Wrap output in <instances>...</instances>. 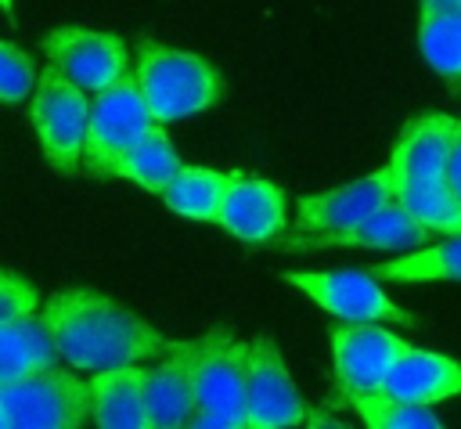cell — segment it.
Returning a JSON list of instances; mask_svg holds the SVG:
<instances>
[{
  "label": "cell",
  "instance_id": "cell-1",
  "mask_svg": "<svg viewBox=\"0 0 461 429\" xmlns=\"http://www.w3.org/2000/svg\"><path fill=\"white\" fill-rule=\"evenodd\" d=\"M43 324L58 357L76 371H104L162 357L173 339L151 328L140 314L94 288H61L43 303Z\"/></svg>",
  "mask_w": 461,
  "mask_h": 429
},
{
  "label": "cell",
  "instance_id": "cell-2",
  "mask_svg": "<svg viewBox=\"0 0 461 429\" xmlns=\"http://www.w3.org/2000/svg\"><path fill=\"white\" fill-rule=\"evenodd\" d=\"M133 76H137V87L158 123L191 119L198 112L212 108L223 94V79L209 58H202L194 50H176V47L148 40V36L137 40Z\"/></svg>",
  "mask_w": 461,
  "mask_h": 429
},
{
  "label": "cell",
  "instance_id": "cell-3",
  "mask_svg": "<svg viewBox=\"0 0 461 429\" xmlns=\"http://www.w3.org/2000/svg\"><path fill=\"white\" fill-rule=\"evenodd\" d=\"M249 342L230 328H209L194 339V418L191 425L245 429Z\"/></svg>",
  "mask_w": 461,
  "mask_h": 429
},
{
  "label": "cell",
  "instance_id": "cell-4",
  "mask_svg": "<svg viewBox=\"0 0 461 429\" xmlns=\"http://www.w3.org/2000/svg\"><path fill=\"white\" fill-rule=\"evenodd\" d=\"M90 422L86 379L54 368L0 382L4 429H79Z\"/></svg>",
  "mask_w": 461,
  "mask_h": 429
},
{
  "label": "cell",
  "instance_id": "cell-5",
  "mask_svg": "<svg viewBox=\"0 0 461 429\" xmlns=\"http://www.w3.org/2000/svg\"><path fill=\"white\" fill-rule=\"evenodd\" d=\"M29 119H32V130L40 137L43 159L58 173L83 169V144H86V119H90L86 90H79L54 65H47L36 76Z\"/></svg>",
  "mask_w": 461,
  "mask_h": 429
},
{
  "label": "cell",
  "instance_id": "cell-6",
  "mask_svg": "<svg viewBox=\"0 0 461 429\" xmlns=\"http://www.w3.org/2000/svg\"><path fill=\"white\" fill-rule=\"evenodd\" d=\"M158 119L151 115L137 76L126 72L122 79L108 83L104 90L94 94L90 101V119H86V144H83V166L94 177H104V166L126 151L140 133H148Z\"/></svg>",
  "mask_w": 461,
  "mask_h": 429
},
{
  "label": "cell",
  "instance_id": "cell-7",
  "mask_svg": "<svg viewBox=\"0 0 461 429\" xmlns=\"http://www.w3.org/2000/svg\"><path fill=\"white\" fill-rule=\"evenodd\" d=\"M310 422V404L288 375V364L270 335L249 339L245 375V429H285Z\"/></svg>",
  "mask_w": 461,
  "mask_h": 429
},
{
  "label": "cell",
  "instance_id": "cell-8",
  "mask_svg": "<svg viewBox=\"0 0 461 429\" xmlns=\"http://www.w3.org/2000/svg\"><path fill=\"white\" fill-rule=\"evenodd\" d=\"M285 281L339 321H396L407 328L418 324L411 310L396 306L378 288L371 270H288Z\"/></svg>",
  "mask_w": 461,
  "mask_h": 429
},
{
  "label": "cell",
  "instance_id": "cell-9",
  "mask_svg": "<svg viewBox=\"0 0 461 429\" xmlns=\"http://www.w3.org/2000/svg\"><path fill=\"white\" fill-rule=\"evenodd\" d=\"M43 54L65 79H72L86 94H97L108 83L122 79L133 65L130 47L115 32H101V29H86V25L50 29L43 36Z\"/></svg>",
  "mask_w": 461,
  "mask_h": 429
},
{
  "label": "cell",
  "instance_id": "cell-10",
  "mask_svg": "<svg viewBox=\"0 0 461 429\" xmlns=\"http://www.w3.org/2000/svg\"><path fill=\"white\" fill-rule=\"evenodd\" d=\"M331 339V364H335V386L339 393L357 389H382L385 371L393 361L411 346L396 332L382 328L378 321H346L328 328Z\"/></svg>",
  "mask_w": 461,
  "mask_h": 429
},
{
  "label": "cell",
  "instance_id": "cell-11",
  "mask_svg": "<svg viewBox=\"0 0 461 429\" xmlns=\"http://www.w3.org/2000/svg\"><path fill=\"white\" fill-rule=\"evenodd\" d=\"M393 198V169L389 162L367 177H357L342 187L306 195L295 205V231L299 234H321V231H346L360 224L367 213H375L382 202Z\"/></svg>",
  "mask_w": 461,
  "mask_h": 429
},
{
  "label": "cell",
  "instance_id": "cell-12",
  "mask_svg": "<svg viewBox=\"0 0 461 429\" xmlns=\"http://www.w3.org/2000/svg\"><path fill=\"white\" fill-rule=\"evenodd\" d=\"M220 227L245 245L277 242L285 234V191L267 177L238 169L223 195Z\"/></svg>",
  "mask_w": 461,
  "mask_h": 429
},
{
  "label": "cell",
  "instance_id": "cell-13",
  "mask_svg": "<svg viewBox=\"0 0 461 429\" xmlns=\"http://www.w3.org/2000/svg\"><path fill=\"white\" fill-rule=\"evenodd\" d=\"M148 429H180L194 418V339H173L155 368H144Z\"/></svg>",
  "mask_w": 461,
  "mask_h": 429
},
{
  "label": "cell",
  "instance_id": "cell-14",
  "mask_svg": "<svg viewBox=\"0 0 461 429\" xmlns=\"http://www.w3.org/2000/svg\"><path fill=\"white\" fill-rule=\"evenodd\" d=\"M432 238V231L414 220L396 198L382 202L375 213H367L360 224L346 231H321V234H299V238H277L285 249H324V245H357V249H421Z\"/></svg>",
  "mask_w": 461,
  "mask_h": 429
},
{
  "label": "cell",
  "instance_id": "cell-15",
  "mask_svg": "<svg viewBox=\"0 0 461 429\" xmlns=\"http://www.w3.org/2000/svg\"><path fill=\"white\" fill-rule=\"evenodd\" d=\"M454 133H457V115H447V112H429V115L407 119L393 144V155H389L393 177H411V180L447 177Z\"/></svg>",
  "mask_w": 461,
  "mask_h": 429
},
{
  "label": "cell",
  "instance_id": "cell-16",
  "mask_svg": "<svg viewBox=\"0 0 461 429\" xmlns=\"http://www.w3.org/2000/svg\"><path fill=\"white\" fill-rule=\"evenodd\" d=\"M86 404H90V422L101 429H148L144 368L119 364V368L90 371Z\"/></svg>",
  "mask_w": 461,
  "mask_h": 429
},
{
  "label": "cell",
  "instance_id": "cell-17",
  "mask_svg": "<svg viewBox=\"0 0 461 429\" xmlns=\"http://www.w3.org/2000/svg\"><path fill=\"white\" fill-rule=\"evenodd\" d=\"M382 393L411 404H439L461 393V364L454 357L407 346L382 379Z\"/></svg>",
  "mask_w": 461,
  "mask_h": 429
},
{
  "label": "cell",
  "instance_id": "cell-18",
  "mask_svg": "<svg viewBox=\"0 0 461 429\" xmlns=\"http://www.w3.org/2000/svg\"><path fill=\"white\" fill-rule=\"evenodd\" d=\"M180 166L184 162H180V155L166 133V123H155L148 133H140L126 151H119L104 166V177H122V180H130L151 195H162L173 184Z\"/></svg>",
  "mask_w": 461,
  "mask_h": 429
},
{
  "label": "cell",
  "instance_id": "cell-19",
  "mask_svg": "<svg viewBox=\"0 0 461 429\" xmlns=\"http://www.w3.org/2000/svg\"><path fill=\"white\" fill-rule=\"evenodd\" d=\"M234 173L238 169L223 173V169H209V166H180L173 184L162 191V198L176 216L202 220V224H220L223 195H227Z\"/></svg>",
  "mask_w": 461,
  "mask_h": 429
},
{
  "label": "cell",
  "instance_id": "cell-20",
  "mask_svg": "<svg viewBox=\"0 0 461 429\" xmlns=\"http://www.w3.org/2000/svg\"><path fill=\"white\" fill-rule=\"evenodd\" d=\"M54 364H58V350H54V339L43 317L29 314V317L0 324V382L54 368Z\"/></svg>",
  "mask_w": 461,
  "mask_h": 429
},
{
  "label": "cell",
  "instance_id": "cell-21",
  "mask_svg": "<svg viewBox=\"0 0 461 429\" xmlns=\"http://www.w3.org/2000/svg\"><path fill=\"white\" fill-rule=\"evenodd\" d=\"M393 198L414 220H421L432 234H457L461 231V202L454 198L447 177H439V180L393 177Z\"/></svg>",
  "mask_w": 461,
  "mask_h": 429
},
{
  "label": "cell",
  "instance_id": "cell-22",
  "mask_svg": "<svg viewBox=\"0 0 461 429\" xmlns=\"http://www.w3.org/2000/svg\"><path fill=\"white\" fill-rule=\"evenodd\" d=\"M418 47H421V58L432 65V72L447 79L454 94H461V14L421 7Z\"/></svg>",
  "mask_w": 461,
  "mask_h": 429
},
{
  "label": "cell",
  "instance_id": "cell-23",
  "mask_svg": "<svg viewBox=\"0 0 461 429\" xmlns=\"http://www.w3.org/2000/svg\"><path fill=\"white\" fill-rule=\"evenodd\" d=\"M371 274L385 281H461V231L447 234L439 245L414 249L411 256L389 263H375Z\"/></svg>",
  "mask_w": 461,
  "mask_h": 429
},
{
  "label": "cell",
  "instance_id": "cell-24",
  "mask_svg": "<svg viewBox=\"0 0 461 429\" xmlns=\"http://www.w3.org/2000/svg\"><path fill=\"white\" fill-rule=\"evenodd\" d=\"M342 397L360 415V422L371 429H439L443 425L439 415H432V404H411L382 389H357Z\"/></svg>",
  "mask_w": 461,
  "mask_h": 429
},
{
  "label": "cell",
  "instance_id": "cell-25",
  "mask_svg": "<svg viewBox=\"0 0 461 429\" xmlns=\"http://www.w3.org/2000/svg\"><path fill=\"white\" fill-rule=\"evenodd\" d=\"M36 87V68L25 50L14 43L0 40V105H18L32 94Z\"/></svg>",
  "mask_w": 461,
  "mask_h": 429
},
{
  "label": "cell",
  "instance_id": "cell-26",
  "mask_svg": "<svg viewBox=\"0 0 461 429\" xmlns=\"http://www.w3.org/2000/svg\"><path fill=\"white\" fill-rule=\"evenodd\" d=\"M36 306H40V288L22 274L0 270V324L29 317L36 314Z\"/></svg>",
  "mask_w": 461,
  "mask_h": 429
},
{
  "label": "cell",
  "instance_id": "cell-27",
  "mask_svg": "<svg viewBox=\"0 0 461 429\" xmlns=\"http://www.w3.org/2000/svg\"><path fill=\"white\" fill-rule=\"evenodd\" d=\"M447 184L454 191V198L461 202V115H457V133L450 144V159H447Z\"/></svg>",
  "mask_w": 461,
  "mask_h": 429
},
{
  "label": "cell",
  "instance_id": "cell-28",
  "mask_svg": "<svg viewBox=\"0 0 461 429\" xmlns=\"http://www.w3.org/2000/svg\"><path fill=\"white\" fill-rule=\"evenodd\" d=\"M418 7H429V11H454V14H461V0H418Z\"/></svg>",
  "mask_w": 461,
  "mask_h": 429
},
{
  "label": "cell",
  "instance_id": "cell-29",
  "mask_svg": "<svg viewBox=\"0 0 461 429\" xmlns=\"http://www.w3.org/2000/svg\"><path fill=\"white\" fill-rule=\"evenodd\" d=\"M0 11L7 14V22L14 25V0H0Z\"/></svg>",
  "mask_w": 461,
  "mask_h": 429
}]
</instances>
